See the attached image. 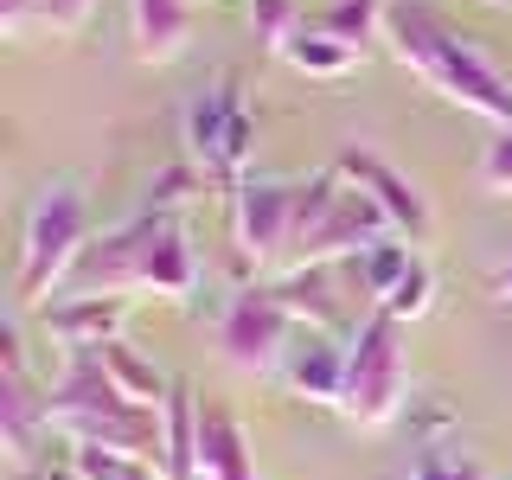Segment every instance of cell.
<instances>
[{
	"label": "cell",
	"instance_id": "1",
	"mask_svg": "<svg viewBox=\"0 0 512 480\" xmlns=\"http://www.w3.org/2000/svg\"><path fill=\"white\" fill-rule=\"evenodd\" d=\"M384 45H391L397 64H404L410 77H423L442 103L468 109V116H487L493 128H512V84L442 20V13H429L423 0H391V13H384Z\"/></svg>",
	"mask_w": 512,
	"mask_h": 480
},
{
	"label": "cell",
	"instance_id": "2",
	"mask_svg": "<svg viewBox=\"0 0 512 480\" xmlns=\"http://www.w3.org/2000/svg\"><path fill=\"white\" fill-rule=\"evenodd\" d=\"M45 423H52L64 442H103V448L154 461V468H160V448H167L160 410L128 404L116 384H109L96 352H71V372L58 384H45Z\"/></svg>",
	"mask_w": 512,
	"mask_h": 480
},
{
	"label": "cell",
	"instance_id": "3",
	"mask_svg": "<svg viewBox=\"0 0 512 480\" xmlns=\"http://www.w3.org/2000/svg\"><path fill=\"white\" fill-rule=\"evenodd\" d=\"M397 237V224L384 218V205L365 186H352L340 167L301 180V212H295V250L301 263H346V256Z\"/></svg>",
	"mask_w": 512,
	"mask_h": 480
},
{
	"label": "cell",
	"instance_id": "4",
	"mask_svg": "<svg viewBox=\"0 0 512 480\" xmlns=\"http://www.w3.org/2000/svg\"><path fill=\"white\" fill-rule=\"evenodd\" d=\"M410 391V352H404V327L384 308H372L346 340V391H340V416L359 429H391Z\"/></svg>",
	"mask_w": 512,
	"mask_h": 480
},
{
	"label": "cell",
	"instance_id": "5",
	"mask_svg": "<svg viewBox=\"0 0 512 480\" xmlns=\"http://www.w3.org/2000/svg\"><path fill=\"white\" fill-rule=\"evenodd\" d=\"M84 250H90V199L71 180L45 186L39 205H32V218H26V237H20V301L26 308H39L45 295H58Z\"/></svg>",
	"mask_w": 512,
	"mask_h": 480
},
{
	"label": "cell",
	"instance_id": "6",
	"mask_svg": "<svg viewBox=\"0 0 512 480\" xmlns=\"http://www.w3.org/2000/svg\"><path fill=\"white\" fill-rule=\"evenodd\" d=\"M186 154H192V167H199L218 192H237V186L250 180L256 116L244 109V96H237L231 77H224L218 90H205L199 103L186 109Z\"/></svg>",
	"mask_w": 512,
	"mask_h": 480
},
{
	"label": "cell",
	"instance_id": "7",
	"mask_svg": "<svg viewBox=\"0 0 512 480\" xmlns=\"http://www.w3.org/2000/svg\"><path fill=\"white\" fill-rule=\"evenodd\" d=\"M288 340H295V314L276 301V288H244V295L224 308V320H218L224 365H237V372H250V378L282 372Z\"/></svg>",
	"mask_w": 512,
	"mask_h": 480
},
{
	"label": "cell",
	"instance_id": "8",
	"mask_svg": "<svg viewBox=\"0 0 512 480\" xmlns=\"http://www.w3.org/2000/svg\"><path fill=\"white\" fill-rule=\"evenodd\" d=\"M295 212H301V186L295 180H244L231 192V237L244 263H276L295 244Z\"/></svg>",
	"mask_w": 512,
	"mask_h": 480
},
{
	"label": "cell",
	"instance_id": "9",
	"mask_svg": "<svg viewBox=\"0 0 512 480\" xmlns=\"http://www.w3.org/2000/svg\"><path fill=\"white\" fill-rule=\"evenodd\" d=\"M45 423V391H32L26 359H20V333H0V442H7L13 468H32V436Z\"/></svg>",
	"mask_w": 512,
	"mask_h": 480
},
{
	"label": "cell",
	"instance_id": "10",
	"mask_svg": "<svg viewBox=\"0 0 512 480\" xmlns=\"http://www.w3.org/2000/svg\"><path fill=\"white\" fill-rule=\"evenodd\" d=\"M333 167H340L352 186H365V192L384 205V218L397 224V237H410V244H423V237H429V224H436V218H429V199L391 167V160H378V154H365V148H346Z\"/></svg>",
	"mask_w": 512,
	"mask_h": 480
},
{
	"label": "cell",
	"instance_id": "11",
	"mask_svg": "<svg viewBox=\"0 0 512 480\" xmlns=\"http://www.w3.org/2000/svg\"><path fill=\"white\" fill-rule=\"evenodd\" d=\"M301 404H333L340 410V391H346V346L333 340L327 327H295L288 340V359L276 372Z\"/></svg>",
	"mask_w": 512,
	"mask_h": 480
},
{
	"label": "cell",
	"instance_id": "12",
	"mask_svg": "<svg viewBox=\"0 0 512 480\" xmlns=\"http://www.w3.org/2000/svg\"><path fill=\"white\" fill-rule=\"evenodd\" d=\"M122 320H128L122 295H64L45 308V333L71 352H103L122 340Z\"/></svg>",
	"mask_w": 512,
	"mask_h": 480
},
{
	"label": "cell",
	"instance_id": "13",
	"mask_svg": "<svg viewBox=\"0 0 512 480\" xmlns=\"http://www.w3.org/2000/svg\"><path fill=\"white\" fill-rule=\"evenodd\" d=\"M128 32L141 64H173L192 39V0H128Z\"/></svg>",
	"mask_w": 512,
	"mask_h": 480
},
{
	"label": "cell",
	"instance_id": "14",
	"mask_svg": "<svg viewBox=\"0 0 512 480\" xmlns=\"http://www.w3.org/2000/svg\"><path fill=\"white\" fill-rule=\"evenodd\" d=\"M199 480H256L244 423L224 404H205V397H199Z\"/></svg>",
	"mask_w": 512,
	"mask_h": 480
},
{
	"label": "cell",
	"instance_id": "15",
	"mask_svg": "<svg viewBox=\"0 0 512 480\" xmlns=\"http://www.w3.org/2000/svg\"><path fill=\"white\" fill-rule=\"evenodd\" d=\"M192 282H199V263H192V244H186L180 218H160L154 237H148V250H141V276H135V288L180 301V295H192Z\"/></svg>",
	"mask_w": 512,
	"mask_h": 480
},
{
	"label": "cell",
	"instance_id": "16",
	"mask_svg": "<svg viewBox=\"0 0 512 480\" xmlns=\"http://www.w3.org/2000/svg\"><path fill=\"white\" fill-rule=\"evenodd\" d=\"M346 269L340 263H295L276 288V301L288 314H295V327H333V314H340V295H333V282H340Z\"/></svg>",
	"mask_w": 512,
	"mask_h": 480
},
{
	"label": "cell",
	"instance_id": "17",
	"mask_svg": "<svg viewBox=\"0 0 512 480\" xmlns=\"http://www.w3.org/2000/svg\"><path fill=\"white\" fill-rule=\"evenodd\" d=\"M160 429H167L160 474L167 480H199V397H192L186 384H173L167 410H160Z\"/></svg>",
	"mask_w": 512,
	"mask_h": 480
},
{
	"label": "cell",
	"instance_id": "18",
	"mask_svg": "<svg viewBox=\"0 0 512 480\" xmlns=\"http://www.w3.org/2000/svg\"><path fill=\"white\" fill-rule=\"evenodd\" d=\"M96 359H103V372H109V384H116V391L128 397V404H141V410H167V397H173V384L154 372L148 359H141L135 346H103L96 352Z\"/></svg>",
	"mask_w": 512,
	"mask_h": 480
},
{
	"label": "cell",
	"instance_id": "19",
	"mask_svg": "<svg viewBox=\"0 0 512 480\" xmlns=\"http://www.w3.org/2000/svg\"><path fill=\"white\" fill-rule=\"evenodd\" d=\"M416 263L410 256V244H397V237H384V244H372V250H359V256H346V276L359 282V295H372V301H384L397 282H404V269Z\"/></svg>",
	"mask_w": 512,
	"mask_h": 480
},
{
	"label": "cell",
	"instance_id": "20",
	"mask_svg": "<svg viewBox=\"0 0 512 480\" xmlns=\"http://www.w3.org/2000/svg\"><path fill=\"white\" fill-rule=\"evenodd\" d=\"M288 64H295V71H308V77H346L352 71V45L346 39H333L327 26H301L295 39H288V52H282Z\"/></svg>",
	"mask_w": 512,
	"mask_h": 480
},
{
	"label": "cell",
	"instance_id": "21",
	"mask_svg": "<svg viewBox=\"0 0 512 480\" xmlns=\"http://www.w3.org/2000/svg\"><path fill=\"white\" fill-rule=\"evenodd\" d=\"M71 480H167L154 461L141 455H122V448H103V442H71Z\"/></svg>",
	"mask_w": 512,
	"mask_h": 480
},
{
	"label": "cell",
	"instance_id": "22",
	"mask_svg": "<svg viewBox=\"0 0 512 480\" xmlns=\"http://www.w3.org/2000/svg\"><path fill=\"white\" fill-rule=\"evenodd\" d=\"M384 13H391V0H333V7L320 13V26H327L333 39H346L352 52H365L372 39H384Z\"/></svg>",
	"mask_w": 512,
	"mask_h": 480
},
{
	"label": "cell",
	"instance_id": "23",
	"mask_svg": "<svg viewBox=\"0 0 512 480\" xmlns=\"http://www.w3.org/2000/svg\"><path fill=\"white\" fill-rule=\"evenodd\" d=\"M378 308L391 314L397 327H410V320H423L429 308H436V276H429V263H423V256H416V263L404 269V282H397L391 295L378 301Z\"/></svg>",
	"mask_w": 512,
	"mask_h": 480
},
{
	"label": "cell",
	"instance_id": "24",
	"mask_svg": "<svg viewBox=\"0 0 512 480\" xmlns=\"http://www.w3.org/2000/svg\"><path fill=\"white\" fill-rule=\"evenodd\" d=\"M250 26H256V39L282 58L288 39L301 32V7H295V0H250Z\"/></svg>",
	"mask_w": 512,
	"mask_h": 480
},
{
	"label": "cell",
	"instance_id": "25",
	"mask_svg": "<svg viewBox=\"0 0 512 480\" xmlns=\"http://www.w3.org/2000/svg\"><path fill=\"white\" fill-rule=\"evenodd\" d=\"M199 192V180H192L186 167H167V173H154V186H148V212H160V218H173L180 205Z\"/></svg>",
	"mask_w": 512,
	"mask_h": 480
},
{
	"label": "cell",
	"instance_id": "26",
	"mask_svg": "<svg viewBox=\"0 0 512 480\" xmlns=\"http://www.w3.org/2000/svg\"><path fill=\"white\" fill-rule=\"evenodd\" d=\"M480 186L512 199V128H500V135L487 141V154H480Z\"/></svg>",
	"mask_w": 512,
	"mask_h": 480
},
{
	"label": "cell",
	"instance_id": "27",
	"mask_svg": "<svg viewBox=\"0 0 512 480\" xmlns=\"http://www.w3.org/2000/svg\"><path fill=\"white\" fill-rule=\"evenodd\" d=\"M90 7H96V0H39V26L58 32V39H71V32L90 20Z\"/></svg>",
	"mask_w": 512,
	"mask_h": 480
},
{
	"label": "cell",
	"instance_id": "28",
	"mask_svg": "<svg viewBox=\"0 0 512 480\" xmlns=\"http://www.w3.org/2000/svg\"><path fill=\"white\" fill-rule=\"evenodd\" d=\"M410 480H487V474H480L474 461H448L442 448H429V455L410 468Z\"/></svg>",
	"mask_w": 512,
	"mask_h": 480
},
{
	"label": "cell",
	"instance_id": "29",
	"mask_svg": "<svg viewBox=\"0 0 512 480\" xmlns=\"http://www.w3.org/2000/svg\"><path fill=\"white\" fill-rule=\"evenodd\" d=\"M493 288H500V295H506V301H512V263H506V269H500V282H493Z\"/></svg>",
	"mask_w": 512,
	"mask_h": 480
}]
</instances>
